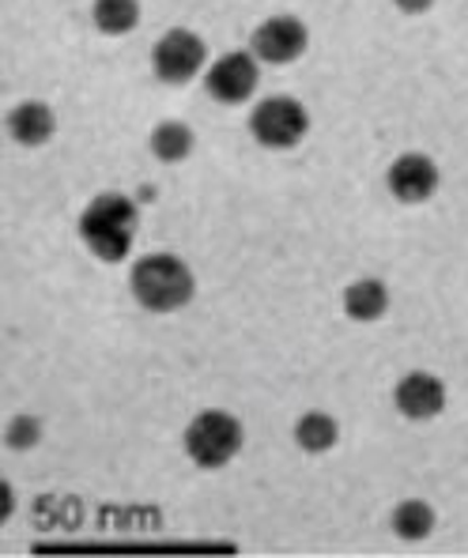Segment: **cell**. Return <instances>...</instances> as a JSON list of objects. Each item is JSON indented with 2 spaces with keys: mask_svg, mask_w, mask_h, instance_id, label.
Masks as SVG:
<instances>
[{
  "mask_svg": "<svg viewBox=\"0 0 468 558\" xmlns=\"http://www.w3.org/2000/svg\"><path fill=\"white\" fill-rule=\"evenodd\" d=\"M393 404H397V412L405 418H412V423H427V418L446 412V385H442V377L427 371H412L397 381Z\"/></svg>",
  "mask_w": 468,
  "mask_h": 558,
  "instance_id": "ba28073f",
  "label": "cell"
},
{
  "mask_svg": "<svg viewBox=\"0 0 468 558\" xmlns=\"http://www.w3.org/2000/svg\"><path fill=\"white\" fill-rule=\"evenodd\" d=\"M393 4H397L400 12H408V15H423V12H431L434 0H393Z\"/></svg>",
  "mask_w": 468,
  "mask_h": 558,
  "instance_id": "e0dca14e",
  "label": "cell"
},
{
  "mask_svg": "<svg viewBox=\"0 0 468 558\" xmlns=\"http://www.w3.org/2000/svg\"><path fill=\"white\" fill-rule=\"evenodd\" d=\"M129 287H133V299L152 314H175V310L189 306L196 294L193 272L175 253H147V257H141L133 265V272H129Z\"/></svg>",
  "mask_w": 468,
  "mask_h": 558,
  "instance_id": "7a4b0ae2",
  "label": "cell"
},
{
  "mask_svg": "<svg viewBox=\"0 0 468 558\" xmlns=\"http://www.w3.org/2000/svg\"><path fill=\"white\" fill-rule=\"evenodd\" d=\"M193 147H196V136L182 121H159V125L152 129V155L159 162H182L193 155Z\"/></svg>",
  "mask_w": 468,
  "mask_h": 558,
  "instance_id": "7c38bea8",
  "label": "cell"
},
{
  "mask_svg": "<svg viewBox=\"0 0 468 558\" xmlns=\"http://www.w3.org/2000/svg\"><path fill=\"white\" fill-rule=\"evenodd\" d=\"M250 133L261 147H273V151H287L295 147L302 136L310 133V113L299 98H265V102L253 106L250 113Z\"/></svg>",
  "mask_w": 468,
  "mask_h": 558,
  "instance_id": "277c9868",
  "label": "cell"
},
{
  "mask_svg": "<svg viewBox=\"0 0 468 558\" xmlns=\"http://www.w3.org/2000/svg\"><path fill=\"white\" fill-rule=\"evenodd\" d=\"M38 441H43V418L15 415L12 423H8V430H4V446L8 449H15V453H27V449H35Z\"/></svg>",
  "mask_w": 468,
  "mask_h": 558,
  "instance_id": "2e32d148",
  "label": "cell"
},
{
  "mask_svg": "<svg viewBox=\"0 0 468 558\" xmlns=\"http://www.w3.org/2000/svg\"><path fill=\"white\" fill-rule=\"evenodd\" d=\"M245 434H242V423L231 415V412H201L189 423L185 430V453L189 461L196 468H224L231 464L238 457V449H242Z\"/></svg>",
  "mask_w": 468,
  "mask_h": 558,
  "instance_id": "3957f363",
  "label": "cell"
},
{
  "mask_svg": "<svg viewBox=\"0 0 468 558\" xmlns=\"http://www.w3.org/2000/svg\"><path fill=\"white\" fill-rule=\"evenodd\" d=\"M92 20L103 35H129L141 23V0H95Z\"/></svg>",
  "mask_w": 468,
  "mask_h": 558,
  "instance_id": "5bb4252c",
  "label": "cell"
},
{
  "mask_svg": "<svg viewBox=\"0 0 468 558\" xmlns=\"http://www.w3.org/2000/svg\"><path fill=\"white\" fill-rule=\"evenodd\" d=\"M136 219H141V211H136L133 196L103 193V196H95L84 208V216H80V238H84V245L98 260L118 265V260H125L129 250H133Z\"/></svg>",
  "mask_w": 468,
  "mask_h": 558,
  "instance_id": "6da1fadb",
  "label": "cell"
},
{
  "mask_svg": "<svg viewBox=\"0 0 468 558\" xmlns=\"http://www.w3.org/2000/svg\"><path fill=\"white\" fill-rule=\"evenodd\" d=\"M204 61H208V46L185 27L167 31L152 49V69L163 84H189L193 76H201Z\"/></svg>",
  "mask_w": 468,
  "mask_h": 558,
  "instance_id": "5b68a950",
  "label": "cell"
},
{
  "mask_svg": "<svg viewBox=\"0 0 468 558\" xmlns=\"http://www.w3.org/2000/svg\"><path fill=\"white\" fill-rule=\"evenodd\" d=\"M8 133H12L15 144L23 147H43L49 144V136L57 133V118L46 102H20L12 113H8Z\"/></svg>",
  "mask_w": 468,
  "mask_h": 558,
  "instance_id": "30bf717a",
  "label": "cell"
},
{
  "mask_svg": "<svg viewBox=\"0 0 468 558\" xmlns=\"http://www.w3.org/2000/svg\"><path fill=\"white\" fill-rule=\"evenodd\" d=\"M257 53H224L219 61H212L208 76H204V87L216 102H227V106H238L245 102L253 92H257V80H261V69H257Z\"/></svg>",
  "mask_w": 468,
  "mask_h": 558,
  "instance_id": "8992f818",
  "label": "cell"
},
{
  "mask_svg": "<svg viewBox=\"0 0 468 558\" xmlns=\"http://www.w3.org/2000/svg\"><path fill=\"white\" fill-rule=\"evenodd\" d=\"M393 532H397L400 539H408V544H420L434 532V510L420 498H408V502H400L397 510H393Z\"/></svg>",
  "mask_w": 468,
  "mask_h": 558,
  "instance_id": "9a60e30c",
  "label": "cell"
},
{
  "mask_svg": "<svg viewBox=\"0 0 468 558\" xmlns=\"http://www.w3.org/2000/svg\"><path fill=\"white\" fill-rule=\"evenodd\" d=\"M295 441H299L302 453H328L340 441V426L325 412H307L295 423Z\"/></svg>",
  "mask_w": 468,
  "mask_h": 558,
  "instance_id": "4fadbf2b",
  "label": "cell"
},
{
  "mask_svg": "<svg viewBox=\"0 0 468 558\" xmlns=\"http://www.w3.org/2000/svg\"><path fill=\"white\" fill-rule=\"evenodd\" d=\"M307 23L299 15H268L257 31H253V53L257 61L268 64H291L307 53Z\"/></svg>",
  "mask_w": 468,
  "mask_h": 558,
  "instance_id": "52a82bcc",
  "label": "cell"
},
{
  "mask_svg": "<svg viewBox=\"0 0 468 558\" xmlns=\"http://www.w3.org/2000/svg\"><path fill=\"white\" fill-rule=\"evenodd\" d=\"M385 185H389V193L397 196L400 204H423V201H431L434 189H439V167H434L427 155L408 151V155H400V159H393L389 174H385Z\"/></svg>",
  "mask_w": 468,
  "mask_h": 558,
  "instance_id": "9c48e42d",
  "label": "cell"
},
{
  "mask_svg": "<svg viewBox=\"0 0 468 558\" xmlns=\"http://www.w3.org/2000/svg\"><path fill=\"white\" fill-rule=\"evenodd\" d=\"M0 498H4V513H0V517H12L15 498H12V487H8V483H0Z\"/></svg>",
  "mask_w": 468,
  "mask_h": 558,
  "instance_id": "ac0fdd59",
  "label": "cell"
},
{
  "mask_svg": "<svg viewBox=\"0 0 468 558\" xmlns=\"http://www.w3.org/2000/svg\"><path fill=\"white\" fill-rule=\"evenodd\" d=\"M385 310H389V291H385L382 279L363 276L344 291V314H348L351 322L371 325L377 317H385Z\"/></svg>",
  "mask_w": 468,
  "mask_h": 558,
  "instance_id": "8fae6325",
  "label": "cell"
}]
</instances>
